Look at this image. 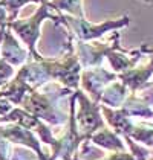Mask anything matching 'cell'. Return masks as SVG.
Masks as SVG:
<instances>
[{
  "mask_svg": "<svg viewBox=\"0 0 153 160\" xmlns=\"http://www.w3.org/2000/svg\"><path fill=\"white\" fill-rule=\"evenodd\" d=\"M49 8L58 11V12L64 11L66 14L78 17V18L84 17L81 0H49Z\"/></svg>",
  "mask_w": 153,
  "mask_h": 160,
  "instance_id": "cell-10",
  "label": "cell"
},
{
  "mask_svg": "<svg viewBox=\"0 0 153 160\" xmlns=\"http://www.w3.org/2000/svg\"><path fill=\"white\" fill-rule=\"evenodd\" d=\"M6 25H8V12L0 5V28H6Z\"/></svg>",
  "mask_w": 153,
  "mask_h": 160,
  "instance_id": "cell-14",
  "label": "cell"
},
{
  "mask_svg": "<svg viewBox=\"0 0 153 160\" xmlns=\"http://www.w3.org/2000/svg\"><path fill=\"white\" fill-rule=\"evenodd\" d=\"M0 136L5 140H8L9 143H17V145L31 148L32 151H35L38 160H49V157H46L45 152L41 151L40 140L35 136V133L25 128V127H22V125H18V123L8 122L6 125L0 123Z\"/></svg>",
  "mask_w": 153,
  "mask_h": 160,
  "instance_id": "cell-5",
  "label": "cell"
},
{
  "mask_svg": "<svg viewBox=\"0 0 153 160\" xmlns=\"http://www.w3.org/2000/svg\"><path fill=\"white\" fill-rule=\"evenodd\" d=\"M69 93H72L71 88L67 87L60 88L57 86H54V90H51V86L46 87L45 92L32 90L23 98L20 107L45 122L52 125H61L67 121V114L60 110L57 101Z\"/></svg>",
  "mask_w": 153,
  "mask_h": 160,
  "instance_id": "cell-1",
  "label": "cell"
},
{
  "mask_svg": "<svg viewBox=\"0 0 153 160\" xmlns=\"http://www.w3.org/2000/svg\"><path fill=\"white\" fill-rule=\"evenodd\" d=\"M150 84H153V81H152V82H150ZM150 84H147V86H150ZM147 86H145V87H147Z\"/></svg>",
  "mask_w": 153,
  "mask_h": 160,
  "instance_id": "cell-15",
  "label": "cell"
},
{
  "mask_svg": "<svg viewBox=\"0 0 153 160\" xmlns=\"http://www.w3.org/2000/svg\"><path fill=\"white\" fill-rule=\"evenodd\" d=\"M118 79V73L107 72L103 67H89L81 73V84L83 88L93 98L95 102H100L104 88Z\"/></svg>",
  "mask_w": 153,
  "mask_h": 160,
  "instance_id": "cell-6",
  "label": "cell"
},
{
  "mask_svg": "<svg viewBox=\"0 0 153 160\" xmlns=\"http://www.w3.org/2000/svg\"><path fill=\"white\" fill-rule=\"evenodd\" d=\"M76 99L80 102V110L76 113V128L80 131V134L84 137V140H89L90 136L97 133L98 130L104 128V119L101 118L100 111L101 107L98 105V102L89 99L80 88L75 90Z\"/></svg>",
  "mask_w": 153,
  "mask_h": 160,
  "instance_id": "cell-4",
  "label": "cell"
},
{
  "mask_svg": "<svg viewBox=\"0 0 153 160\" xmlns=\"http://www.w3.org/2000/svg\"><path fill=\"white\" fill-rule=\"evenodd\" d=\"M129 92L130 90H129L127 87L124 86L121 81L116 79V81L110 82L109 86L104 88L100 102H101L103 105L110 107V108H119L124 104V101L127 99Z\"/></svg>",
  "mask_w": 153,
  "mask_h": 160,
  "instance_id": "cell-8",
  "label": "cell"
},
{
  "mask_svg": "<svg viewBox=\"0 0 153 160\" xmlns=\"http://www.w3.org/2000/svg\"><path fill=\"white\" fill-rule=\"evenodd\" d=\"M0 57L11 66H23L29 60L28 49H23L18 44V41L15 40L9 28L5 29V34L0 43Z\"/></svg>",
  "mask_w": 153,
  "mask_h": 160,
  "instance_id": "cell-7",
  "label": "cell"
},
{
  "mask_svg": "<svg viewBox=\"0 0 153 160\" xmlns=\"http://www.w3.org/2000/svg\"><path fill=\"white\" fill-rule=\"evenodd\" d=\"M76 160V159H74ZM103 160H135V157L127 152V151H112V154L110 156H107L106 159Z\"/></svg>",
  "mask_w": 153,
  "mask_h": 160,
  "instance_id": "cell-13",
  "label": "cell"
},
{
  "mask_svg": "<svg viewBox=\"0 0 153 160\" xmlns=\"http://www.w3.org/2000/svg\"><path fill=\"white\" fill-rule=\"evenodd\" d=\"M133 140L140 142L145 147H153V125H145V123H135L132 133L129 134Z\"/></svg>",
  "mask_w": 153,
  "mask_h": 160,
  "instance_id": "cell-11",
  "label": "cell"
},
{
  "mask_svg": "<svg viewBox=\"0 0 153 160\" xmlns=\"http://www.w3.org/2000/svg\"><path fill=\"white\" fill-rule=\"evenodd\" d=\"M89 142L104 148L107 151H126V145H124L123 139L119 137V134H116L113 130H109L106 127L90 136Z\"/></svg>",
  "mask_w": 153,
  "mask_h": 160,
  "instance_id": "cell-9",
  "label": "cell"
},
{
  "mask_svg": "<svg viewBox=\"0 0 153 160\" xmlns=\"http://www.w3.org/2000/svg\"><path fill=\"white\" fill-rule=\"evenodd\" d=\"M129 22H130V18L127 15H124V17H121L118 20H107V22L100 23V25H92L84 17L78 18V17L69 15V14L60 12L58 25L66 26L71 31V34L76 37V40H80V41H90V40H97V38L103 37L109 31H116L119 28L127 26Z\"/></svg>",
  "mask_w": 153,
  "mask_h": 160,
  "instance_id": "cell-3",
  "label": "cell"
},
{
  "mask_svg": "<svg viewBox=\"0 0 153 160\" xmlns=\"http://www.w3.org/2000/svg\"><path fill=\"white\" fill-rule=\"evenodd\" d=\"M35 3V0H0V5L6 9L8 12V23L9 22H14L18 15V11L20 8H23L28 3Z\"/></svg>",
  "mask_w": 153,
  "mask_h": 160,
  "instance_id": "cell-12",
  "label": "cell"
},
{
  "mask_svg": "<svg viewBox=\"0 0 153 160\" xmlns=\"http://www.w3.org/2000/svg\"><path fill=\"white\" fill-rule=\"evenodd\" d=\"M46 18H51L55 23H58L60 22V12L52 14L49 3H41L37 8V11L29 18H22V20L15 18L14 22H9L6 25V28L14 31L20 37V40L26 44L29 57H32V60H37V61H40L43 58L35 50V44H37V40L40 38V26L43 23V20H46Z\"/></svg>",
  "mask_w": 153,
  "mask_h": 160,
  "instance_id": "cell-2",
  "label": "cell"
}]
</instances>
